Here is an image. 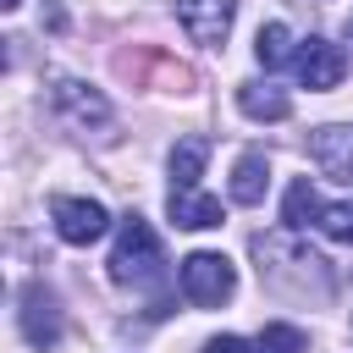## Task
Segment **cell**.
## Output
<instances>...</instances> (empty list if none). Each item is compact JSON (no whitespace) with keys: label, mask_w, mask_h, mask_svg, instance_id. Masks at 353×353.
I'll use <instances>...</instances> for the list:
<instances>
[{"label":"cell","mask_w":353,"mask_h":353,"mask_svg":"<svg viewBox=\"0 0 353 353\" xmlns=\"http://www.w3.org/2000/svg\"><path fill=\"white\" fill-rule=\"evenodd\" d=\"M160 265H165V254H160L154 226H149L143 215H127L121 232H116V248H110V281H121V287H132V281H154Z\"/></svg>","instance_id":"cell-1"},{"label":"cell","mask_w":353,"mask_h":353,"mask_svg":"<svg viewBox=\"0 0 353 353\" xmlns=\"http://www.w3.org/2000/svg\"><path fill=\"white\" fill-rule=\"evenodd\" d=\"M232 292H237V270H232L226 254L199 248V254L182 259V298H188V303H199V309H221Z\"/></svg>","instance_id":"cell-2"},{"label":"cell","mask_w":353,"mask_h":353,"mask_svg":"<svg viewBox=\"0 0 353 353\" xmlns=\"http://www.w3.org/2000/svg\"><path fill=\"white\" fill-rule=\"evenodd\" d=\"M50 215H55L61 243H72V248L99 243V237H105V226H110V215H105V204H99V199H72V193H61V199L50 204Z\"/></svg>","instance_id":"cell-3"},{"label":"cell","mask_w":353,"mask_h":353,"mask_svg":"<svg viewBox=\"0 0 353 353\" xmlns=\"http://www.w3.org/2000/svg\"><path fill=\"white\" fill-rule=\"evenodd\" d=\"M292 72H298V83H303V88L325 94V88H336V83H342L347 55H342L331 39H303V44L292 50Z\"/></svg>","instance_id":"cell-4"},{"label":"cell","mask_w":353,"mask_h":353,"mask_svg":"<svg viewBox=\"0 0 353 353\" xmlns=\"http://www.w3.org/2000/svg\"><path fill=\"white\" fill-rule=\"evenodd\" d=\"M50 99H55V110H61L72 127H110L105 94L88 88V83H77V77H50Z\"/></svg>","instance_id":"cell-5"},{"label":"cell","mask_w":353,"mask_h":353,"mask_svg":"<svg viewBox=\"0 0 353 353\" xmlns=\"http://www.w3.org/2000/svg\"><path fill=\"white\" fill-rule=\"evenodd\" d=\"M232 11H237V0H176V22L188 28V39L193 44H226V33H232Z\"/></svg>","instance_id":"cell-6"},{"label":"cell","mask_w":353,"mask_h":353,"mask_svg":"<svg viewBox=\"0 0 353 353\" xmlns=\"http://www.w3.org/2000/svg\"><path fill=\"white\" fill-rule=\"evenodd\" d=\"M22 336H28V347H39V353H50L55 342H61V309H55V298L33 281V287H22Z\"/></svg>","instance_id":"cell-7"},{"label":"cell","mask_w":353,"mask_h":353,"mask_svg":"<svg viewBox=\"0 0 353 353\" xmlns=\"http://www.w3.org/2000/svg\"><path fill=\"white\" fill-rule=\"evenodd\" d=\"M165 210H171V221H176V226H188V232H210V226H221V199L193 193V188H171Z\"/></svg>","instance_id":"cell-8"},{"label":"cell","mask_w":353,"mask_h":353,"mask_svg":"<svg viewBox=\"0 0 353 353\" xmlns=\"http://www.w3.org/2000/svg\"><path fill=\"white\" fill-rule=\"evenodd\" d=\"M309 149H314V160H320L331 176H347V182H353V127H320V132L309 138Z\"/></svg>","instance_id":"cell-9"},{"label":"cell","mask_w":353,"mask_h":353,"mask_svg":"<svg viewBox=\"0 0 353 353\" xmlns=\"http://www.w3.org/2000/svg\"><path fill=\"white\" fill-rule=\"evenodd\" d=\"M237 105L248 121H287V110H292V99L270 83H237Z\"/></svg>","instance_id":"cell-10"},{"label":"cell","mask_w":353,"mask_h":353,"mask_svg":"<svg viewBox=\"0 0 353 353\" xmlns=\"http://www.w3.org/2000/svg\"><path fill=\"white\" fill-rule=\"evenodd\" d=\"M265 182H270V160L259 149H248L237 165H232V204H259L265 199Z\"/></svg>","instance_id":"cell-11"},{"label":"cell","mask_w":353,"mask_h":353,"mask_svg":"<svg viewBox=\"0 0 353 353\" xmlns=\"http://www.w3.org/2000/svg\"><path fill=\"white\" fill-rule=\"evenodd\" d=\"M314 215H320L314 182H309V176H292V188H287V199H281V226H287V232H303Z\"/></svg>","instance_id":"cell-12"},{"label":"cell","mask_w":353,"mask_h":353,"mask_svg":"<svg viewBox=\"0 0 353 353\" xmlns=\"http://www.w3.org/2000/svg\"><path fill=\"white\" fill-rule=\"evenodd\" d=\"M204 160H210V138H176V149H171V182L193 188L204 176Z\"/></svg>","instance_id":"cell-13"},{"label":"cell","mask_w":353,"mask_h":353,"mask_svg":"<svg viewBox=\"0 0 353 353\" xmlns=\"http://www.w3.org/2000/svg\"><path fill=\"white\" fill-rule=\"evenodd\" d=\"M287 55H292V33H287V22H265L259 39H254V61L270 72V66H281Z\"/></svg>","instance_id":"cell-14"},{"label":"cell","mask_w":353,"mask_h":353,"mask_svg":"<svg viewBox=\"0 0 353 353\" xmlns=\"http://www.w3.org/2000/svg\"><path fill=\"white\" fill-rule=\"evenodd\" d=\"M314 226L331 237V243H353V199H336V204H320Z\"/></svg>","instance_id":"cell-15"},{"label":"cell","mask_w":353,"mask_h":353,"mask_svg":"<svg viewBox=\"0 0 353 353\" xmlns=\"http://www.w3.org/2000/svg\"><path fill=\"white\" fill-rule=\"evenodd\" d=\"M254 347H259V353H303L309 342H303V331H298V325H281V320H276V325H265V331H259V342H254Z\"/></svg>","instance_id":"cell-16"},{"label":"cell","mask_w":353,"mask_h":353,"mask_svg":"<svg viewBox=\"0 0 353 353\" xmlns=\"http://www.w3.org/2000/svg\"><path fill=\"white\" fill-rule=\"evenodd\" d=\"M204 353H259V347H248L243 336H210V342H204Z\"/></svg>","instance_id":"cell-17"},{"label":"cell","mask_w":353,"mask_h":353,"mask_svg":"<svg viewBox=\"0 0 353 353\" xmlns=\"http://www.w3.org/2000/svg\"><path fill=\"white\" fill-rule=\"evenodd\" d=\"M0 6H6V11H11V6H22V0H0Z\"/></svg>","instance_id":"cell-18"},{"label":"cell","mask_w":353,"mask_h":353,"mask_svg":"<svg viewBox=\"0 0 353 353\" xmlns=\"http://www.w3.org/2000/svg\"><path fill=\"white\" fill-rule=\"evenodd\" d=\"M347 44H353V22H347Z\"/></svg>","instance_id":"cell-19"}]
</instances>
